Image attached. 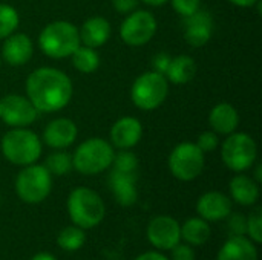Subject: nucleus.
<instances>
[{
  "label": "nucleus",
  "instance_id": "6",
  "mask_svg": "<svg viewBox=\"0 0 262 260\" xmlns=\"http://www.w3.org/2000/svg\"><path fill=\"white\" fill-rule=\"evenodd\" d=\"M52 188V175L45 166H26L15 179L17 196L26 204H38L45 201Z\"/></svg>",
  "mask_w": 262,
  "mask_h": 260
},
{
  "label": "nucleus",
  "instance_id": "41",
  "mask_svg": "<svg viewBox=\"0 0 262 260\" xmlns=\"http://www.w3.org/2000/svg\"><path fill=\"white\" fill-rule=\"evenodd\" d=\"M261 170H262V167H261V166H258V167H256V182H261V181H262Z\"/></svg>",
  "mask_w": 262,
  "mask_h": 260
},
{
  "label": "nucleus",
  "instance_id": "30",
  "mask_svg": "<svg viewBox=\"0 0 262 260\" xmlns=\"http://www.w3.org/2000/svg\"><path fill=\"white\" fill-rule=\"evenodd\" d=\"M250 239L256 244L262 242V210L256 208L247 218V233Z\"/></svg>",
  "mask_w": 262,
  "mask_h": 260
},
{
  "label": "nucleus",
  "instance_id": "3",
  "mask_svg": "<svg viewBox=\"0 0 262 260\" xmlns=\"http://www.w3.org/2000/svg\"><path fill=\"white\" fill-rule=\"evenodd\" d=\"M2 153L15 166H31L41 155V143L34 132L14 127L2 138Z\"/></svg>",
  "mask_w": 262,
  "mask_h": 260
},
{
  "label": "nucleus",
  "instance_id": "11",
  "mask_svg": "<svg viewBox=\"0 0 262 260\" xmlns=\"http://www.w3.org/2000/svg\"><path fill=\"white\" fill-rule=\"evenodd\" d=\"M38 110L21 95H6L0 100V120L11 127H26L37 120Z\"/></svg>",
  "mask_w": 262,
  "mask_h": 260
},
{
  "label": "nucleus",
  "instance_id": "9",
  "mask_svg": "<svg viewBox=\"0 0 262 260\" xmlns=\"http://www.w3.org/2000/svg\"><path fill=\"white\" fill-rule=\"evenodd\" d=\"M169 169L180 181H192L204 170V153L193 143L177 146L169 156Z\"/></svg>",
  "mask_w": 262,
  "mask_h": 260
},
{
  "label": "nucleus",
  "instance_id": "27",
  "mask_svg": "<svg viewBox=\"0 0 262 260\" xmlns=\"http://www.w3.org/2000/svg\"><path fill=\"white\" fill-rule=\"evenodd\" d=\"M48 172L51 175H55V176H63V175H68L74 166H72V156L66 152H57V153H52L48 159H46V166Z\"/></svg>",
  "mask_w": 262,
  "mask_h": 260
},
{
  "label": "nucleus",
  "instance_id": "2",
  "mask_svg": "<svg viewBox=\"0 0 262 260\" xmlns=\"http://www.w3.org/2000/svg\"><path fill=\"white\" fill-rule=\"evenodd\" d=\"M68 213L74 225L81 230H89L103 221L106 208L103 199L94 190L78 187L72 190L68 198Z\"/></svg>",
  "mask_w": 262,
  "mask_h": 260
},
{
  "label": "nucleus",
  "instance_id": "23",
  "mask_svg": "<svg viewBox=\"0 0 262 260\" xmlns=\"http://www.w3.org/2000/svg\"><path fill=\"white\" fill-rule=\"evenodd\" d=\"M196 74V63L189 55H178L172 58L169 67L166 70V77L175 84H186L189 83Z\"/></svg>",
  "mask_w": 262,
  "mask_h": 260
},
{
  "label": "nucleus",
  "instance_id": "20",
  "mask_svg": "<svg viewBox=\"0 0 262 260\" xmlns=\"http://www.w3.org/2000/svg\"><path fill=\"white\" fill-rule=\"evenodd\" d=\"M239 123V115L232 104L220 103L215 106L209 115V124L215 133L220 135H230L236 130Z\"/></svg>",
  "mask_w": 262,
  "mask_h": 260
},
{
  "label": "nucleus",
  "instance_id": "21",
  "mask_svg": "<svg viewBox=\"0 0 262 260\" xmlns=\"http://www.w3.org/2000/svg\"><path fill=\"white\" fill-rule=\"evenodd\" d=\"M78 34H80V41H83L84 46L100 48L111 37V25L103 17H92L83 23L81 31Z\"/></svg>",
  "mask_w": 262,
  "mask_h": 260
},
{
  "label": "nucleus",
  "instance_id": "37",
  "mask_svg": "<svg viewBox=\"0 0 262 260\" xmlns=\"http://www.w3.org/2000/svg\"><path fill=\"white\" fill-rule=\"evenodd\" d=\"M135 260H169L164 254L158 253V251H147V253H143L140 254Z\"/></svg>",
  "mask_w": 262,
  "mask_h": 260
},
{
  "label": "nucleus",
  "instance_id": "31",
  "mask_svg": "<svg viewBox=\"0 0 262 260\" xmlns=\"http://www.w3.org/2000/svg\"><path fill=\"white\" fill-rule=\"evenodd\" d=\"M170 3L183 17H189L201 8V0H170Z\"/></svg>",
  "mask_w": 262,
  "mask_h": 260
},
{
  "label": "nucleus",
  "instance_id": "26",
  "mask_svg": "<svg viewBox=\"0 0 262 260\" xmlns=\"http://www.w3.org/2000/svg\"><path fill=\"white\" fill-rule=\"evenodd\" d=\"M86 236L84 231L81 228H78L77 225L74 227H66L60 231L58 238H57V244L61 250L64 251H77L84 245Z\"/></svg>",
  "mask_w": 262,
  "mask_h": 260
},
{
  "label": "nucleus",
  "instance_id": "7",
  "mask_svg": "<svg viewBox=\"0 0 262 260\" xmlns=\"http://www.w3.org/2000/svg\"><path fill=\"white\" fill-rule=\"evenodd\" d=\"M169 92L167 80L164 75L152 70L140 75L130 90L134 104L141 110H154L160 107Z\"/></svg>",
  "mask_w": 262,
  "mask_h": 260
},
{
  "label": "nucleus",
  "instance_id": "19",
  "mask_svg": "<svg viewBox=\"0 0 262 260\" xmlns=\"http://www.w3.org/2000/svg\"><path fill=\"white\" fill-rule=\"evenodd\" d=\"M216 260H258V250L246 236H232L221 247Z\"/></svg>",
  "mask_w": 262,
  "mask_h": 260
},
{
  "label": "nucleus",
  "instance_id": "29",
  "mask_svg": "<svg viewBox=\"0 0 262 260\" xmlns=\"http://www.w3.org/2000/svg\"><path fill=\"white\" fill-rule=\"evenodd\" d=\"M114 170L115 172H121V173H135L137 167H138V159L137 156L129 152V150H121L120 153L114 155V161H112Z\"/></svg>",
  "mask_w": 262,
  "mask_h": 260
},
{
  "label": "nucleus",
  "instance_id": "10",
  "mask_svg": "<svg viewBox=\"0 0 262 260\" xmlns=\"http://www.w3.org/2000/svg\"><path fill=\"white\" fill-rule=\"evenodd\" d=\"M157 32V20L147 11L130 12L120 28V35L130 46H143L152 40Z\"/></svg>",
  "mask_w": 262,
  "mask_h": 260
},
{
  "label": "nucleus",
  "instance_id": "33",
  "mask_svg": "<svg viewBox=\"0 0 262 260\" xmlns=\"http://www.w3.org/2000/svg\"><path fill=\"white\" fill-rule=\"evenodd\" d=\"M196 146L201 149L203 153L213 152L218 147V136H216V133L215 132H204V133H201L198 136Z\"/></svg>",
  "mask_w": 262,
  "mask_h": 260
},
{
  "label": "nucleus",
  "instance_id": "22",
  "mask_svg": "<svg viewBox=\"0 0 262 260\" xmlns=\"http://www.w3.org/2000/svg\"><path fill=\"white\" fill-rule=\"evenodd\" d=\"M230 193L239 205H253L259 199L258 182L246 175H238L230 182Z\"/></svg>",
  "mask_w": 262,
  "mask_h": 260
},
{
  "label": "nucleus",
  "instance_id": "14",
  "mask_svg": "<svg viewBox=\"0 0 262 260\" xmlns=\"http://www.w3.org/2000/svg\"><path fill=\"white\" fill-rule=\"evenodd\" d=\"M196 211L204 221L218 222L227 219V216L232 213V201L224 193L209 192L198 199Z\"/></svg>",
  "mask_w": 262,
  "mask_h": 260
},
{
  "label": "nucleus",
  "instance_id": "17",
  "mask_svg": "<svg viewBox=\"0 0 262 260\" xmlns=\"http://www.w3.org/2000/svg\"><path fill=\"white\" fill-rule=\"evenodd\" d=\"M2 57L11 66H23L32 57V43L28 35L25 34H11L6 37Z\"/></svg>",
  "mask_w": 262,
  "mask_h": 260
},
{
  "label": "nucleus",
  "instance_id": "39",
  "mask_svg": "<svg viewBox=\"0 0 262 260\" xmlns=\"http://www.w3.org/2000/svg\"><path fill=\"white\" fill-rule=\"evenodd\" d=\"M31 260H57L52 254H49V253H38V254H35L34 257Z\"/></svg>",
  "mask_w": 262,
  "mask_h": 260
},
{
  "label": "nucleus",
  "instance_id": "38",
  "mask_svg": "<svg viewBox=\"0 0 262 260\" xmlns=\"http://www.w3.org/2000/svg\"><path fill=\"white\" fill-rule=\"evenodd\" d=\"M229 2L236 6H241V8H249V6H253L255 3H258L259 0H229Z\"/></svg>",
  "mask_w": 262,
  "mask_h": 260
},
{
  "label": "nucleus",
  "instance_id": "42",
  "mask_svg": "<svg viewBox=\"0 0 262 260\" xmlns=\"http://www.w3.org/2000/svg\"><path fill=\"white\" fill-rule=\"evenodd\" d=\"M0 66H2V57H0Z\"/></svg>",
  "mask_w": 262,
  "mask_h": 260
},
{
  "label": "nucleus",
  "instance_id": "15",
  "mask_svg": "<svg viewBox=\"0 0 262 260\" xmlns=\"http://www.w3.org/2000/svg\"><path fill=\"white\" fill-rule=\"evenodd\" d=\"M141 135H143L141 123L134 116H124L112 126L111 143L117 149L127 150L140 143Z\"/></svg>",
  "mask_w": 262,
  "mask_h": 260
},
{
  "label": "nucleus",
  "instance_id": "13",
  "mask_svg": "<svg viewBox=\"0 0 262 260\" xmlns=\"http://www.w3.org/2000/svg\"><path fill=\"white\" fill-rule=\"evenodd\" d=\"M213 32V20L201 8L189 17H184V37L192 46H204Z\"/></svg>",
  "mask_w": 262,
  "mask_h": 260
},
{
  "label": "nucleus",
  "instance_id": "36",
  "mask_svg": "<svg viewBox=\"0 0 262 260\" xmlns=\"http://www.w3.org/2000/svg\"><path fill=\"white\" fill-rule=\"evenodd\" d=\"M170 57L164 52L158 54L155 58H154V67H155V72L161 74V75H166V70L169 67V63H170Z\"/></svg>",
  "mask_w": 262,
  "mask_h": 260
},
{
  "label": "nucleus",
  "instance_id": "40",
  "mask_svg": "<svg viewBox=\"0 0 262 260\" xmlns=\"http://www.w3.org/2000/svg\"><path fill=\"white\" fill-rule=\"evenodd\" d=\"M141 2L146 3V5H149V6H161V5L167 3L169 0H141Z\"/></svg>",
  "mask_w": 262,
  "mask_h": 260
},
{
  "label": "nucleus",
  "instance_id": "34",
  "mask_svg": "<svg viewBox=\"0 0 262 260\" xmlns=\"http://www.w3.org/2000/svg\"><path fill=\"white\" fill-rule=\"evenodd\" d=\"M170 251H172V260H195V251L189 244L187 245L177 244Z\"/></svg>",
  "mask_w": 262,
  "mask_h": 260
},
{
  "label": "nucleus",
  "instance_id": "24",
  "mask_svg": "<svg viewBox=\"0 0 262 260\" xmlns=\"http://www.w3.org/2000/svg\"><path fill=\"white\" fill-rule=\"evenodd\" d=\"M181 238L189 245H204L210 238V227L203 218H192L181 227Z\"/></svg>",
  "mask_w": 262,
  "mask_h": 260
},
{
  "label": "nucleus",
  "instance_id": "4",
  "mask_svg": "<svg viewBox=\"0 0 262 260\" xmlns=\"http://www.w3.org/2000/svg\"><path fill=\"white\" fill-rule=\"evenodd\" d=\"M38 44L43 54L51 58L71 57L72 52L80 46L78 29L69 21H52L41 31Z\"/></svg>",
  "mask_w": 262,
  "mask_h": 260
},
{
  "label": "nucleus",
  "instance_id": "1",
  "mask_svg": "<svg viewBox=\"0 0 262 260\" xmlns=\"http://www.w3.org/2000/svg\"><path fill=\"white\" fill-rule=\"evenodd\" d=\"M26 93L38 112L51 113L68 106L72 97V83L58 69L40 67L28 77Z\"/></svg>",
  "mask_w": 262,
  "mask_h": 260
},
{
  "label": "nucleus",
  "instance_id": "28",
  "mask_svg": "<svg viewBox=\"0 0 262 260\" xmlns=\"http://www.w3.org/2000/svg\"><path fill=\"white\" fill-rule=\"evenodd\" d=\"M17 26H18L17 11L9 5L0 3V40L14 34Z\"/></svg>",
  "mask_w": 262,
  "mask_h": 260
},
{
  "label": "nucleus",
  "instance_id": "8",
  "mask_svg": "<svg viewBox=\"0 0 262 260\" xmlns=\"http://www.w3.org/2000/svg\"><path fill=\"white\" fill-rule=\"evenodd\" d=\"M258 149L255 139L243 132L230 133L223 143L221 158L224 164L233 172H246L256 161Z\"/></svg>",
  "mask_w": 262,
  "mask_h": 260
},
{
  "label": "nucleus",
  "instance_id": "16",
  "mask_svg": "<svg viewBox=\"0 0 262 260\" xmlns=\"http://www.w3.org/2000/svg\"><path fill=\"white\" fill-rule=\"evenodd\" d=\"M77 126L69 118H57L51 121L43 133L45 143L52 149H66L77 138Z\"/></svg>",
  "mask_w": 262,
  "mask_h": 260
},
{
  "label": "nucleus",
  "instance_id": "32",
  "mask_svg": "<svg viewBox=\"0 0 262 260\" xmlns=\"http://www.w3.org/2000/svg\"><path fill=\"white\" fill-rule=\"evenodd\" d=\"M229 230L232 236H244L247 233V218L241 213L229 215Z\"/></svg>",
  "mask_w": 262,
  "mask_h": 260
},
{
  "label": "nucleus",
  "instance_id": "25",
  "mask_svg": "<svg viewBox=\"0 0 262 260\" xmlns=\"http://www.w3.org/2000/svg\"><path fill=\"white\" fill-rule=\"evenodd\" d=\"M72 64L77 70L83 74H91L95 72L100 66V57L94 51V48L89 46H78L72 52Z\"/></svg>",
  "mask_w": 262,
  "mask_h": 260
},
{
  "label": "nucleus",
  "instance_id": "12",
  "mask_svg": "<svg viewBox=\"0 0 262 260\" xmlns=\"http://www.w3.org/2000/svg\"><path fill=\"white\" fill-rule=\"evenodd\" d=\"M147 239L157 250H172L181 241V225L170 216H157L147 225Z\"/></svg>",
  "mask_w": 262,
  "mask_h": 260
},
{
  "label": "nucleus",
  "instance_id": "35",
  "mask_svg": "<svg viewBox=\"0 0 262 260\" xmlns=\"http://www.w3.org/2000/svg\"><path fill=\"white\" fill-rule=\"evenodd\" d=\"M112 3L120 14H130L138 6V0H112Z\"/></svg>",
  "mask_w": 262,
  "mask_h": 260
},
{
  "label": "nucleus",
  "instance_id": "18",
  "mask_svg": "<svg viewBox=\"0 0 262 260\" xmlns=\"http://www.w3.org/2000/svg\"><path fill=\"white\" fill-rule=\"evenodd\" d=\"M137 175L135 173H121L112 170L109 176V187L123 207H130L137 202L138 193H137Z\"/></svg>",
  "mask_w": 262,
  "mask_h": 260
},
{
  "label": "nucleus",
  "instance_id": "5",
  "mask_svg": "<svg viewBox=\"0 0 262 260\" xmlns=\"http://www.w3.org/2000/svg\"><path fill=\"white\" fill-rule=\"evenodd\" d=\"M114 147L101 138H91L78 146L72 155V166L81 175H98L114 161Z\"/></svg>",
  "mask_w": 262,
  "mask_h": 260
}]
</instances>
